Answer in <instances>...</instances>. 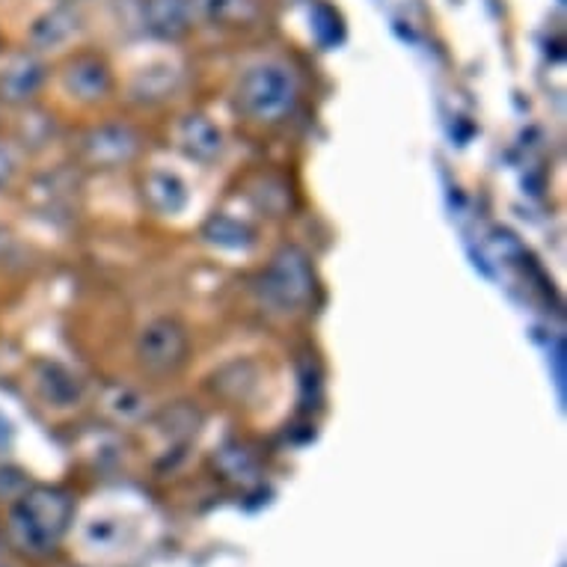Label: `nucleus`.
<instances>
[{"mask_svg": "<svg viewBox=\"0 0 567 567\" xmlns=\"http://www.w3.org/2000/svg\"><path fill=\"white\" fill-rule=\"evenodd\" d=\"M75 505L56 487H33L21 496L10 514V540L21 553L45 556L69 529Z\"/></svg>", "mask_w": 567, "mask_h": 567, "instance_id": "obj_1", "label": "nucleus"}, {"mask_svg": "<svg viewBox=\"0 0 567 567\" xmlns=\"http://www.w3.org/2000/svg\"><path fill=\"white\" fill-rule=\"evenodd\" d=\"M300 86L298 75L289 63L282 60H261L250 65L238 81L235 90V102L238 111L252 122L261 125H274L291 116L295 104H298Z\"/></svg>", "mask_w": 567, "mask_h": 567, "instance_id": "obj_2", "label": "nucleus"}, {"mask_svg": "<svg viewBox=\"0 0 567 567\" xmlns=\"http://www.w3.org/2000/svg\"><path fill=\"white\" fill-rule=\"evenodd\" d=\"M316 295V270L298 247H282L259 277V298L277 312H298Z\"/></svg>", "mask_w": 567, "mask_h": 567, "instance_id": "obj_3", "label": "nucleus"}, {"mask_svg": "<svg viewBox=\"0 0 567 567\" xmlns=\"http://www.w3.org/2000/svg\"><path fill=\"white\" fill-rule=\"evenodd\" d=\"M137 365L152 378H169L185 369L190 357V333L178 318H152L134 342Z\"/></svg>", "mask_w": 567, "mask_h": 567, "instance_id": "obj_4", "label": "nucleus"}, {"mask_svg": "<svg viewBox=\"0 0 567 567\" xmlns=\"http://www.w3.org/2000/svg\"><path fill=\"white\" fill-rule=\"evenodd\" d=\"M143 140L125 122H102L86 128L78 140V158L84 167L93 169H120L128 167L140 155Z\"/></svg>", "mask_w": 567, "mask_h": 567, "instance_id": "obj_5", "label": "nucleus"}, {"mask_svg": "<svg viewBox=\"0 0 567 567\" xmlns=\"http://www.w3.org/2000/svg\"><path fill=\"white\" fill-rule=\"evenodd\" d=\"M48 81V65L37 51H16L0 65V102L28 107Z\"/></svg>", "mask_w": 567, "mask_h": 567, "instance_id": "obj_6", "label": "nucleus"}, {"mask_svg": "<svg viewBox=\"0 0 567 567\" xmlns=\"http://www.w3.org/2000/svg\"><path fill=\"white\" fill-rule=\"evenodd\" d=\"M60 86L69 99L81 104H99L113 93V72L99 54H75L60 72Z\"/></svg>", "mask_w": 567, "mask_h": 567, "instance_id": "obj_7", "label": "nucleus"}, {"mask_svg": "<svg viewBox=\"0 0 567 567\" xmlns=\"http://www.w3.org/2000/svg\"><path fill=\"white\" fill-rule=\"evenodd\" d=\"M84 30V19L72 3H56L51 10L33 19L28 30V45L37 54H48V51H60V48L72 45Z\"/></svg>", "mask_w": 567, "mask_h": 567, "instance_id": "obj_8", "label": "nucleus"}, {"mask_svg": "<svg viewBox=\"0 0 567 567\" xmlns=\"http://www.w3.org/2000/svg\"><path fill=\"white\" fill-rule=\"evenodd\" d=\"M143 28L161 42H178L194 28V3L190 0H143Z\"/></svg>", "mask_w": 567, "mask_h": 567, "instance_id": "obj_9", "label": "nucleus"}, {"mask_svg": "<svg viewBox=\"0 0 567 567\" xmlns=\"http://www.w3.org/2000/svg\"><path fill=\"white\" fill-rule=\"evenodd\" d=\"M176 143L187 158L199 161V164H212L224 152V131L203 113H190V116L178 122Z\"/></svg>", "mask_w": 567, "mask_h": 567, "instance_id": "obj_10", "label": "nucleus"}, {"mask_svg": "<svg viewBox=\"0 0 567 567\" xmlns=\"http://www.w3.org/2000/svg\"><path fill=\"white\" fill-rule=\"evenodd\" d=\"M190 3L196 19L220 30L247 28L259 16L256 0H190Z\"/></svg>", "mask_w": 567, "mask_h": 567, "instance_id": "obj_11", "label": "nucleus"}, {"mask_svg": "<svg viewBox=\"0 0 567 567\" xmlns=\"http://www.w3.org/2000/svg\"><path fill=\"white\" fill-rule=\"evenodd\" d=\"M143 199L155 215H178L187 205V185L169 169H152L143 178Z\"/></svg>", "mask_w": 567, "mask_h": 567, "instance_id": "obj_12", "label": "nucleus"}, {"mask_svg": "<svg viewBox=\"0 0 567 567\" xmlns=\"http://www.w3.org/2000/svg\"><path fill=\"white\" fill-rule=\"evenodd\" d=\"M37 386L42 392V399L48 404H54V408H69V404H75L81 399V378L72 374L65 365L60 363H42L37 372Z\"/></svg>", "mask_w": 567, "mask_h": 567, "instance_id": "obj_13", "label": "nucleus"}, {"mask_svg": "<svg viewBox=\"0 0 567 567\" xmlns=\"http://www.w3.org/2000/svg\"><path fill=\"white\" fill-rule=\"evenodd\" d=\"M178 90V72L173 65H150L143 69L134 84H131V95L143 104L164 102Z\"/></svg>", "mask_w": 567, "mask_h": 567, "instance_id": "obj_14", "label": "nucleus"}, {"mask_svg": "<svg viewBox=\"0 0 567 567\" xmlns=\"http://www.w3.org/2000/svg\"><path fill=\"white\" fill-rule=\"evenodd\" d=\"M102 408L104 413L116 419V422H137V419L146 416L150 399L140 390H134V386L111 383V386L102 392Z\"/></svg>", "mask_w": 567, "mask_h": 567, "instance_id": "obj_15", "label": "nucleus"}, {"mask_svg": "<svg viewBox=\"0 0 567 567\" xmlns=\"http://www.w3.org/2000/svg\"><path fill=\"white\" fill-rule=\"evenodd\" d=\"M247 196H250V203L259 208L261 215L268 217H286V212L291 208L289 185L279 182L277 176H256Z\"/></svg>", "mask_w": 567, "mask_h": 567, "instance_id": "obj_16", "label": "nucleus"}, {"mask_svg": "<svg viewBox=\"0 0 567 567\" xmlns=\"http://www.w3.org/2000/svg\"><path fill=\"white\" fill-rule=\"evenodd\" d=\"M205 235L215 244H220V247H233V250H244V247H250L252 244L250 226H244L241 220H233V217L226 215L215 217V220L208 224V229H205Z\"/></svg>", "mask_w": 567, "mask_h": 567, "instance_id": "obj_17", "label": "nucleus"}, {"mask_svg": "<svg viewBox=\"0 0 567 567\" xmlns=\"http://www.w3.org/2000/svg\"><path fill=\"white\" fill-rule=\"evenodd\" d=\"M51 134H54V122L42 113H28L19 125L21 146H28V150H39V146L51 143Z\"/></svg>", "mask_w": 567, "mask_h": 567, "instance_id": "obj_18", "label": "nucleus"}, {"mask_svg": "<svg viewBox=\"0 0 567 567\" xmlns=\"http://www.w3.org/2000/svg\"><path fill=\"white\" fill-rule=\"evenodd\" d=\"M19 173H21L19 146L10 143V140H0V190L12 187V182L19 178Z\"/></svg>", "mask_w": 567, "mask_h": 567, "instance_id": "obj_19", "label": "nucleus"}, {"mask_svg": "<svg viewBox=\"0 0 567 567\" xmlns=\"http://www.w3.org/2000/svg\"><path fill=\"white\" fill-rule=\"evenodd\" d=\"M12 244H16V238H12L10 229H7V226H0V256H7V252L12 250Z\"/></svg>", "mask_w": 567, "mask_h": 567, "instance_id": "obj_20", "label": "nucleus"}, {"mask_svg": "<svg viewBox=\"0 0 567 567\" xmlns=\"http://www.w3.org/2000/svg\"><path fill=\"white\" fill-rule=\"evenodd\" d=\"M56 3H72L75 7V3H84V0H56Z\"/></svg>", "mask_w": 567, "mask_h": 567, "instance_id": "obj_21", "label": "nucleus"}]
</instances>
